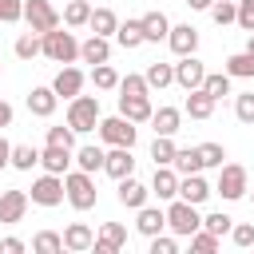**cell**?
<instances>
[{"label": "cell", "mask_w": 254, "mask_h": 254, "mask_svg": "<svg viewBox=\"0 0 254 254\" xmlns=\"http://www.w3.org/2000/svg\"><path fill=\"white\" fill-rule=\"evenodd\" d=\"M40 56H48L52 64H75L79 60V40L67 32V24L52 28V32L40 36Z\"/></svg>", "instance_id": "obj_1"}, {"label": "cell", "mask_w": 254, "mask_h": 254, "mask_svg": "<svg viewBox=\"0 0 254 254\" xmlns=\"http://www.w3.org/2000/svg\"><path fill=\"white\" fill-rule=\"evenodd\" d=\"M99 119H103V115H99V95H71V99H67V127H71L75 135L95 131Z\"/></svg>", "instance_id": "obj_2"}, {"label": "cell", "mask_w": 254, "mask_h": 254, "mask_svg": "<svg viewBox=\"0 0 254 254\" xmlns=\"http://www.w3.org/2000/svg\"><path fill=\"white\" fill-rule=\"evenodd\" d=\"M198 226H202L198 206L187 202V198H171V206H167V230H171L175 238H190Z\"/></svg>", "instance_id": "obj_3"}, {"label": "cell", "mask_w": 254, "mask_h": 254, "mask_svg": "<svg viewBox=\"0 0 254 254\" xmlns=\"http://www.w3.org/2000/svg\"><path fill=\"white\" fill-rule=\"evenodd\" d=\"M64 198L75 206V210H91L95 206V179L87 175V171H67L64 175Z\"/></svg>", "instance_id": "obj_4"}, {"label": "cell", "mask_w": 254, "mask_h": 254, "mask_svg": "<svg viewBox=\"0 0 254 254\" xmlns=\"http://www.w3.org/2000/svg\"><path fill=\"white\" fill-rule=\"evenodd\" d=\"M95 131H99V139H103L107 147H135V139H139V123H131L127 115L99 119V123H95Z\"/></svg>", "instance_id": "obj_5"}, {"label": "cell", "mask_w": 254, "mask_h": 254, "mask_svg": "<svg viewBox=\"0 0 254 254\" xmlns=\"http://www.w3.org/2000/svg\"><path fill=\"white\" fill-rule=\"evenodd\" d=\"M24 20H28V32H36V36H44V32L64 24L60 12L52 8V0H24Z\"/></svg>", "instance_id": "obj_6"}, {"label": "cell", "mask_w": 254, "mask_h": 254, "mask_svg": "<svg viewBox=\"0 0 254 254\" xmlns=\"http://www.w3.org/2000/svg\"><path fill=\"white\" fill-rule=\"evenodd\" d=\"M214 190H218L226 202H238V198L250 190V187H246V167H242V163H222V167H218V187H214Z\"/></svg>", "instance_id": "obj_7"}, {"label": "cell", "mask_w": 254, "mask_h": 254, "mask_svg": "<svg viewBox=\"0 0 254 254\" xmlns=\"http://www.w3.org/2000/svg\"><path fill=\"white\" fill-rule=\"evenodd\" d=\"M28 202H36V206H60V202H64V175H52V171H44V175L32 183V194H28Z\"/></svg>", "instance_id": "obj_8"}, {"label": "cell", "mask_w": 254, "mask_h": 254, "mask_svg": "<svg viewBox=\"0 0 254 254\" xmlns=\"http://www.w3.org/2000/svg\"><path fill=\"white\" fill-rule=\"evenodd\" d=\"M202 79H206L202 60H198V56H179V64H175V83H179L183 91H194V87H202Z\"/></svg>", "instance_id": "obj_9"}, {"label": "cell", "mask_w": 254, "mask_h": 254, "mask_svg": "<svg viewBox=\"0 0 254 254\" xmlns=\"http://www.w3.org/2000/svg\"><path fill=\"white\" fill-rule=\"evenodd\" d=\"M210 194H214V187L202 179V171H194V175H179V194H175V198H187V202L202 206Z\"/></svg>", "instance_id": "obj_10"}, {"label": "cell", "mask_w": 254, "mask_h": 254, "mask_svg": "<svg viewBox=\"0 0 254 254\" xmlns=\"http://www.w3.org/2000/svg\"><path fill=\"white\" fill-rule=\"evenodd\" d=\"M167 44H171L175 56H194V52H198V28H194V24H171Z\"/></svg>", "instance_id": "obj_11"}, {"label": "cell", "mask_w": 254, "mask_h": 254, "mask_svg": "<svg viewBox=\"0 0 254 254\" xmlns=\"http://www.w3.org/2000/svg\"><path fill=\"white\" fill-rule=\"evenodd\" d=\"M52 91H56L60 99L79 95V91H83V71H79V67H71V64H64V67L56 71V79H52Z\"/></svg>", "instance_id": "obj_12"}, {"label": "cell", "mask_w": 254, "mask_h": 254, "mask_svg": "<svg viewBox=\"0 0 254 254\" xmlns=\"http://www.w3.org/2000/svg\"><path fill=\"white\" fill-rule=\"evenodd\" d=\"M103 171L119 183V179H127V175H135V159H131V147H111L107 155H103Z\"/></svg>", "instance_id": "obj_13"}, {"label": "cell", "mask_w": 254, "mask_h": 254, "mask_svg": "<svg viewBox=\"0 0 254 254\" xmlns=\"http://www.w3.org/2000/svg\"><path fill=\"white\" fill-rule=\"evenodd\" d=\"M123 246H127V230H123L119 222H103L99 238L91 242V250H95V254H119Z\"/></svg>", "instance_id": "obj_14"}, {"label": "cell", "mask_w": 254, "mask_h": 254, "mask_svg": "<svg viewBox=\"0 0 254 254\" xmlns=\"http://www.w3.org/2000/svg\"><path fill=\"white\" fill-rule=\"evenodd\" d=\"M151 194H159V202H171L179 194V171L167 163V167H155V179H151Z\"/></svg>", "instance_id": "obj_15"}, {"label": "cell", "mask_w": 254, "mask_h": 254, "mask_svg": "<svg viewBox=\"0 0 254 254\" xmlns=\"http://www.w3.org/2000/svg\"><path fill=\"white\" fill-rule=\"evenodd\" d=\"M56 107H60V95H56L52 87H32V91H28V111H32V115L52 119Z\"/></svg>", "instance_id": "obj_16"}, {"label": "cell", "mask_w": 254, "mask_h": 254, "mask_svg": "<svg viewBox=\"0 0 254 254\" xmlns=\"http://www.w3.org/2000/svg\"><path fill=\"white\" fill-rule=\"evenodd\" d=\"M135 230L143 234V238H151V234H163L167 230V210H159V206H139V218H135Z\"/></svg>", "instance_id": "obj_17"}, {"label": "cell", "mask_w": 254, "mask_h": 254, "mask_svg": "<svg viewBox=\"0 0 254 254\" xmlns=\"http://www.w3.org/2000/svg\"><path fill=\"white\" fill-rule=\"evenodd\" d=\"M28 214V190H4L0 194V222H20Z\"/></svg>", "instance_id": "obj_18"}, {"label": "cell", "mask_w": 254, "mask_h": 254, "mask_svg": "<svg viewBox=\"0 0 254 254\" xmlns=\"http://www.w3.org/2000/svg\"><path fill=\"white\" fill-rule=\"evenodd\" d=\"M79 60H83V64H107V60H111V40L91 32V36L79 44Z\"/></svg>", "instance_id": "obj_19"}, {"label": "cell", "mask_w": 254, "mask_h": 254, "mask_svg": "<svg viewBox=\"0 0 254 254\" xmlns=\"http://www.w3.org/2000/svg\"><path fill=\"white\" fill-rule=\"evenodd\" d=\"M151 99L147 95H119V115H127L131 123H151Z\"/></svg>", "instance_id": "obj_20"}, {"label": "cell", "mask_w": 254, "mask_h": 254, "mask_svg": "<svg viewBox=\"0 0 254 254\" xmlns=\"http://www.w3.org/2000/svg\"><path fill=\"white\" fill-rule=\"evenodd\" d=\"M40 167H44V171H52V175H67V171H71V151H67V147H52V143H48V147L40 151Z\"/></svg>", "instance_id": "obj_21"}, {"label": "cell", "mask_w": 254, "mask_h": 254, "mask_svg": "<svg viewBox=\"0 0 254 254\" xmlns=\"http://www.w3.org/2000/svg\"><path fill=\"white\" fill-rule=\"evenodd\" d=\"M147 194H151V187H143L135 175H127V179H119V202L123 206H131V210H139L143 202H147Z\"/></svg>", "instance_id": "obj_22"}, {"label": "cell", "mask_w": 254, "mask_h": 254, "mask_svg": "<svg viewBox=\"0 0 254 254\" xmlns=\"http://www.w3.org/2000/svg\"><path fill=\"white\" fill-rule=\"evenodd\" d=\"M91 242H95V230H91L87 222H71V226L64 230V250L83 254V250H91Z\"/></svg>", "instance_id": "obj_23"}, {"label": "cell", "mask_w": 254, "mask_h": 254, "mask_svg": "<svg viewBox=\"0 0 254 254\" xmlns=\"http://www.w3.org/2000/svg\"><path fill=\"white\" fill-rule=\"evenodd\" d=\"M103 147H95V143H83L79 151H71V163L79 167V171H87V175H95V171H103Z\"/></svg>", "instance_id": "obj_24"}, {"label": "cell", "mask_w": 254, "mask_h": 254, "mask_svg": "<svg viewBox=\"0 0 254 254\" xmlns=\"http://www.w3.org/2000/svg\"><path fill=\"white\" fill-rule=\"evenodd\" d=\"M183 111H187L190 119H210V115H214V99H210L202 87H194V91H187V103H183Z\"/></svg>", "instance_id": "obj_25"}, {"label": "cell", "mask_w": 254, "mask_h": 254, "mask_svg": "<svg viewBox=\"0 0 254 254\" xmlns=\"http://www.w3.org/2000/svg\"><path fill=\"white\" fill-rule=\"evenodd\" d=\"M143 20V40L147 44H159V40H167V32H171V20L163 16V12H147V16H139Z\"/></svg>", "instance_id": "obj_26"}, {"label": "cell", "mask_w": 254, "mask_h": 254, "mask_svg": "<svg viewBox=\"0 0 254 254\" xmlns=\"http://www.w3.org/2000/svg\"><path fill=\"white\" fill-rule=\"evenodd\" d=\"M151 123H155V135H175L179 123H183V111L179 107H159V111H151Z\"/></svg>", "instance_id": "obj_27"}, {"label": "cell", "mask_w": 254, "mask_h": 254, "mask_svg": "<svg viewBox=\"0 0 254 254\" xmlns=\"http://www.w3.org/2000/svg\"><path fill=\"white\" fill-rule=\"evenodd\" d=\"M87 28H91L95 36H115V28H119V16H115L111 8H91V20H87Z\"/></svg>", "instance_id": "obj_28"}, {"label": "cell", "mask_w": 254, "mask_h": 254, "mask_svg": "<svg viewBox=\"0 0 254 254\" xmlns=\"http://www.w3.org/2000/svg\"><path fill=\"white\" fill-rule=\"evenodd\" d=\"M115 40H119V48H139V44H147L143 40V20H123L119 28H115Z\"/></svg>", "instance_id": "obj_29"}, {"label": "cell", "mask_w": 254, "mask_h": 254, "mask_svg": "<svg viewBox=\"0 0 254 254\" xmlns=\"http://www.w3.org/2000/svg\"><path fill=\"white\" fill-rule=\"evenodd\" d=\"M143 79H147V87H159V91H163V87L175 83V64H159V60H155V64H147Z\"/></svg>", "instance_id": "obj_30"}, {"label": "cell", "mask_w": 254, "mask_h": 254, "mask_svg": "<svg viewBox=\"0 0 254 254\" xmlns=\"http://www.w3.org/2000/svg\"><path fill=\"white\" fill-rule=\"evenodd\" d=\"M171 167H175L179 175H194V171H202L198 147H175V159H171Z\"/></svg>", "instance_id": "obj_31"}, {"label": "cell", "mask_w": 254, "mask_h": 254, "mask_svg": "<svg viewBox=\"0 0 254 254\" xmlns=\"http://www.w3.org/2000/svg\"><path fill=\"white\" fill-rule=\"evenodd\" d=\"M226 75L230 79H254V52H234L226 60Z\"/></svg>", "instance_id": "obj_32"}, {"label": "cell", "mask_w": 254, "mask_h": 254, "mask_svg": "<svg viewBox=\"0 0 254 254\" xmlns=\"http://www.w3.org/2000/svg\"><path fill=\"white\" fill-rule=\"evenodd\" d=\"M60 20H64L67 28H83V24L91 20V4H87V0H67V4H64V16H60Z\"/></svg>", "instance_id": "obj_33"}, {"label": "cell", "mask_w": 254, "mask_h": 254, "mask_svg": "<svg viewBox=\"0 0 254 254\" xmlns=\"http://www.w3.org/2000/svg\"><path fill=\"white\" fill-rule=\"evenodd\" d=\"M91 83H95L99 91H115V87H119V71H115L111 64H91Z\"/></svg>", "instance_id": "obj_34"}, {"label": "cell", "mask_w": 254, "mask_h": 254, "mask_svg": "<svg viewBox=\"0 0 254 254\" xmlns=\"http://www.w3.org/2000/svg\"><path fill=\"white\" fill-rule=\"evenodd\" d=\"M202 91L218 103L222 95H230V75L226 71H206V79H202Z\"/></svg>", "instance_id": "obj_35"}, {"label": "cell", "mask_w": 254, "mask_h": 254, "mask_svg": "<svg viewBox=\"0 0 254 254\" xmlns=\"http://www.w3.org/2000/svg\"><path fill=\"white\" fill-rule=\"evenodd\" d=\"M36 163H40V151H36V147H28V143H16V147H12L8 167H16V171H32Z\"/></svg>", "instance_id": "obj_36"}, {"label": "cell", "mask_w": 254, "mask_h": 254, "mask_svg": "<svg viewBox=\"0 0 254 254\" xmlns=\"http://www.w3.org/2000/svg\"><path fill=\"white\" fill-rule=\"evenodd\" d=\"M151 159H155V167H167V163L175 159V135H155V143H151Z\"/></svg>", "instance_id": "obj_37"}, {"label": "cell", "mask_w": 254, "mask_h": 254, "mask_svg": "<svg viewBox=\"0 0 254 254\" xmlns=\"http://www.w3.org/2000/svg\"><path fill=\"white\" fill-rule=\"evenodd\" d=\"M32 250H36V254H60V250H64V234H56V230H40V234L32 238Z\"/></svg>", "instance_id": "obj_38"}, {"label": "cell", "mask_w": 254, "mask_h": 254, "mask_svg": "<svg viewBox=\"0 0 254 254\" xmlns=\"http://www.w3.org/2000/svg\"><path fill=\"white\" fill-rule=\"evenodd\" d=\"M206 12H210V20H214L218 28H226V24H234V16H238V4H234V0H214Z\"/></svg>", "instance_id": "obj_39"}, {"label": "cell", "mask_w": 254, "mask_h": 254, "mask_svg": "<svg viewBox=\"0 0 254 254\" xmlns=\"http://www.w3.org/2000/svg\"><path fill=\"white\" fill-rule=\"evenodd\" d=\"M119 95H151V87H147L143 75L127 71V75H119Z\"/></svg>", "instance_id": "obj_40"}, {"label": "cell", "mask_w": 254, "mask_h": 254, "mask_svg": "<svg viewBox=\"0 0 254 254\" xmlns=\"http://www.w3.org/2000/svg\"><path fill=\"white\" fill-rule=\"evenodd\" d=\"M198 159H202V171H206V167H222L226 147H222V143H198Z\"/></svg>", "instance_id": "obj_41"}, {"label": "cell", "mask_w": 254, "mask_h": 254, "mask_svg": "<svg viewBox=\"0 0 254 254\" xmlns=\"http://www.w3.org/2000/svg\"><path fill=\"white\" fill-rule=\"evenodd\" d=\"M190 250H194V254H214V250H218V234H210V230L198 226V230L190 234Z\"/></svg>", "instance_id": "obj_42"}, {"label": "cell", "mask_w": 254, "mask_h": 254, "mask_svg": "<svg viewBox=\"0 0 254 254\" xmlns=\"http://www.w3.org/2000/svg\"><path fill=\"white\" fill-rule=\"evenodd\" d=\"M230 226H234V218H230V214H222V210H214V214H206V218H202V230H210V234H218V238H222V234H230Z\"/></svg>", "instance_id": "obj_43"}, {"label": "cell", "mask_w": 254, "mask_h": 254, "mask_svg": "<svg viewBox=\"0 0 254 254\" xmlns=\"http://www.w3.org/2000/svg\"><path fill=\"white\" fill-rule=\"evenodd\" d=\"M234 115H238V123H254V91L234 95Z\"/></svg>", "instance_id": "obj_44"}, {"label": "cell", "mask_w": 254, "mask_h": 254, "mask_svg": "<svg viewBox=\"0 0 254 254\" xmlns=\"http://www.w3.org/2000/svg\"><path fill=\"white\" fill-rule=\"evenodd\" d=\"M16 56H20V60H32V56H40V36H36V32H24V36L16 40Z\"/></svg>", "instance_id": "obj_45"}, {"label": "cell", "mask_w": 254, "mask_h": 254, "mask_svg": "<svg viewBox=\"0 0 254 254\" xmlns=\"http://www.w3.org/2000/svg\"><path fill=\"white\" fill-rule=\"evenodd\" d=\"M48 143H52V147L75 151V131H71V127H48Z\"/></svg>", "instance_id": "obj_46"}, {"label": "cell", "mask_w": 254, "mask_h": 254, "mask_svg": "<svg viewBox=\"0 0 254 254\" xmlns=\"http://www.w3.org/2000/svg\"><path fill=\"white\" fill-rule=\"evenodd\" d=\"M24 20V0H0V24Z\"/></svg>", "instance_id": "obj_47"}, {"label": "cell", "mask_w": 254, "mask_h": 254, "mask_svg": "<svg viewBox=\"0 0 254 254\" xmlns=\"http://www.w3.org/2000/svg\"><path fill=\"white\" fill-rule=\"evenodd\" d=\"M151 254H179V238H171V234H151Z\"/></svg>", "instance_id": "obj_48"}, {"label": "cell", "mask_w": 254, "mask_h": 254, "mask_svg": "<svg viewBox=\"0 0 254 254\" xmlns=\"http://www.w3.org/2000/svg\"><path fill=\"white\" fill-rule=\"evenodd\" d=\"M234 24H238L242 32H254V0H238V16H234Z\"/></svg>", "instance_id": "obj_49"}, {"label": "cell", "mask_w": 254, "mask_h": 254, "mask_svg": "<svg viewBox=\"0 0 254 254\" xmlns=\"http://www.w3.org/2000/svg\"><path fill=\"white\" fill-rule=\"evenodd\" d=\"M230 238H234V246H254V226L250 222H234L230 226Z\"/></svg>", "instance_id": "obj_50"}, {"label": "cell", "mask_w": 254, "mask_h": 254, "mask_svg": "<svg viewBox=\"0 0 254 254\" xmlns=\"http://www.w3.org/2000/svg\"><path fill=\"white\" fill-rule=\"evenodd\" d=\"M0 250H4V254H24L28 246H24L20 238H0Z\"/></svg>", "instance_id": "obj_51"}, {"label": "cell", "mask_w": 254, "mask_h": 254, "mask_svg": "<svg viewBox=\"0 0 254 254\" xmlns=\"http://www.w3.org/2000/svg\"><path fill=\"white\" fill-rule=\"evenodd\" d=\"M4 127H12V103L0 99V131H4Z\"/></svg>", "instance_id": "obj_52"}, {"label": "cell", "mask_w": 254, "mask_h": 254, "mask_svg": "<svg viewBox=\"0 0 254 254\" xmlns=\"http://www.w3.org/2000/svg\"><path fill=\"white\" fill-rule=\"evenodd\" d=\"M8 159H12V143H8L4 135H0V171L8 167Z\"/></svg>", "instance_id": "obj_53"}, {"label": "cell", "mask_w": 254, "mask_h": 254, "mask_svg": "<svg viewBox=\"0 0 254 254\" xmlns=\"http://www.w3.org/2000/svg\"><path fill=\"white\" fill-rule=\"evenodd\" d=\"M187 4H190V8H194V12H206V8H210V4H214V0H187Z\"/></svg>", "instance_id": "obj_54"}, {"label": "cell", "mask_w": 254, "mask_h": 254, "mask_svg": "<svg viewBox=\"0 0 254 254\" xmlns=\"http://www.w3.org/2000/svg\"><path fill=\"white\" fill-rule=\"evenodd\" d=\"M246 52H254V32H250V40H246Z\"/></svg>", "instance_id": "obj_55"}, {"label": "cell", "mask_w": 254, "mask_h": 254, "mask_svg": "<svg viewBox=\"0 0 254 254\" xmlns=\"http://www.w3.org/2000/svg\"><path fill=\"white\" fill-rule=\"evenodd\" d=\"M0 71H4V64H0Z\"/></svg>", "instance_id": "obj_56"}, {"label": "cell", "mask_w": 254, "mask_h": 254, "mask_svg": "<svg viewBox=\"0 0 254 254\" xmlns=\"http://www.w3.org/2000/svg\"><path fill=\"white\" fill-rule=\"evenodd\" d=\"M250 202H254V194H250Z\"/></svg>", "instance_id": "obj_57"}]
</instances>
